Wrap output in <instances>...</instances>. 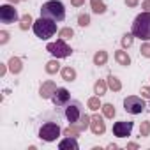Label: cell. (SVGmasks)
Masks as SVG:
<instances>
[{
	"instance_id": "cell-1",
	"label": "cell",
	"mask_w": 150,
	"mask_h": 150,
	"mask_svg": "<svg viewBox=\"0 0 150 150\" xmlns=\"http://www.w3.org/2000/svg\"><path fill=\"white\" fill-rule=\"evenodd\" d=\"M60 132H62V127H60V124H58V118H57V120H55V118H44V120H41L39 125H37V136H39L42 141H46V143L57 141L58 136H60Z\"/></svg>"
},
{
	"instance_id": "cell-2",
	"label": "cell",
	"mask_w": 150,
	"mask_h": 150,
	"mask_svg": "<svg viewBox=\"0 0 150 150\" xmlns=\"http://www.w3.org/2000/svg\"><path fill=\"white\" fill-rule=\"evenodd\" d=\"M132 35L141 41H150V13L143 11L134 18L132 23Z\"/></svg>"
},
{
	"instance_id": "cell-3",
	"label": "cell",
	"mask_w": 150,
	"mask_h": 150,
	"mask_svg": "<svg viewBox=\"0 0 150 150\" xmlns=\"http://www.w3.org/2000/svg\"><path fill=\"white\" fill-rule=\"evenodd\" d=\"M41 16L50 18L53 21H64L65 20V7L60 0H50V2L42 4L41 7Z\"/></svg>"
},
{
	"instance_id": "cell-4",
	"label": "cell",
	"mask_w": 150,
	"mask_h": 150,
	"mask_svg": "<svg viewBox=\"0 0 150 150\" xmlns=\"http://www.w3.org/2000/svg\"><path fill=\"white\" fill-rule=\"evenodd\" d=\"M32 28H34V34H35L39 39L46 41V39H50V37H53V35L57 34V21L41 16L37 21H34Z\"/></svg>"
},
{
	"instance_id": "cell-5",
	"label": "cell",
	"mask_w": 150,
	"mask_h": 150,
	"mask_svg": "<svg viewBox=\"0 0 150 150\" xmlns=\"http://www.w3.org/2000/svg\"><path fill=\"white\" fill-rule=\"evenodd\" d=\"M62 110V117L69 122V124H76L83 115H85V110H83V104L80 103V101H69L64 108H60Z\"/></svg>"
},
{
	"instance_id": "cell-6",
	"label": "cell",
	"mask_w": 150,
	"mask_h": 150,
	"mask_svg": "<svg viewBox=\"0 0 150 150\" xmlns=\"http://www.w3.org/2000/svg\"><path fill=\"white\" fill-rule=\"evenodd\" d=\"M46 51H50L55 58H65V57H71L72 55L71 46H67V42L64 39H58L55 42H50L46 46Z\"/></svg>"
},
{
	"instance_id": "cell-7",
	"label": "cell",
	"mask_w": 150,
	"mask_h": 150,
	"mask_svg": "<svg viewBox=\"0 0 150 150\" xmlns=\"http://www.w3.org/2000/svg\"><path fill=\"white\" fill-rule=\"evenodd\" d=\"M124 110L131 115H139L145 110V101L138 96H129L124 99Z\"/></svg>"
},
{
	"instance_id": "cell-8",
	"label": "cell",
	"mask_w": 150,
	"mask_h": 150,
	"mask_svg": "<svg viewBox=\"0 0 150 150\" xmlns=\"http://www.w3.org/2000/svg\"><path fill=\"white\" fill-rule=\"evenodd\" d=\"M18 11L11 6V4H4L0 6V21L4 25H11V23H16L18 21Z\"/></svg>"
},
{
	"instance_id": "cell-9",
	"label": "cell",
	"mask_w": 150,
	"mask_h": 150,
	"mask_svg": "<svg viewBox=\"0 0 150 150\" xmlns=\"http://www.w3.org/2000/svg\"><path fill=\"white\" fill-rule=\"evenodd\" d=\"M132 132V122L131 120H120L113 124V134L117 138H127Z\"/></svg>"
},
{
	"instance_id": "cell-10",
	"label": "cell",
	"mask_w": 150,
	"mask_h": 150,
	"mask_svg": "<svg viewBox=\"0 0 150 150\" xmlns=\"http://www.w3.org/2000/svg\"><path fill=\"white\" fill-rule=\"evenodd\" d=\"M51 101H53V104H55L57 108H64V106L71 101V94H69V90H67V88L58 87V88L55 90V94H53Z\"/></svg>"
},
{
	"instance_id": "cell-11",
	"label": "cell",
	"mask_w": 150,
	"mask_h": 150,
	"mask_svg": "<svg viewBox=\"0 0 150 150\" xmlns=\"http://www.w3.org/2000/svg\"><path fill=\"white\" fill-rule=\"evenodd\" d=\"M90 131H92L96 136L104 134L106 124H104V118H103L101 115H94V117H92V120H90Z\"/></svg>"
},
{
	"instance_id": "cell-12",
	"label": "cell",
	"mask_w": 150,
	"mask_h": 150,
	"mask_svg": "<svg viewBox=\"0 0 150 150\" xmlns=\"http://www.w3.org/2000/svg\"><path fill=\"white\" fill-rule=\"evenodd\" d=\"M57 88H58V87H57L53 81H44V83L41 85V88H39V96H41L42 99H51Z\"/></svg>"
},
{
	"instance_id": "cell-13",
	"label": "cell",
	"mask_w": 150,
	"mask_h": 150,
	"mask_svg": "<svg viewBox=\"0 0 150 150\" xmlns=\"http://www.w3.org/2000/svg\"><path fill=\"white\" fill-rule=\"evenodd\" d=\"M58 148H60V150H78L80 145H78L76 136H67L65 139H62V141L58 143Z\"/></svg>"
},
{
	"instance_id": "cell-14",
	"label": "cell",
	"mask_w": 150,
	"mask_h": 150,
	"mask_svg": "<svg viewBox=\"0 0 150 150\" xmlns=\"http://www.w3.org/2000/svg\"><path fill=\"white\" fill-rule=\"evenodd\" d=\"M60 74H62V80L64 81H74L76 80V71H74L71 65H65L60 69Z\"/></svg>"
},
{
	"instance_id": "cell-15",
	"label": "cell",
	"mask_w": 150,
	"mask_h": 150,
	"mask_svg": "<svg viewBox=\"0 0 150 150\" xmlns=\"http://www.w3.org/2000/svg\"><path fill=\"white\" fill-rule=\"evenodd\" d=\"M9 71L13 72V74H20L21 72V69H23V62H21V58H18V57H11V60H9Z\"/></svg>"
},
{
	"instance_id": "cell-16",
	"label": "cell",
	"mask_w": 150,
	"mask_h": 150,
	"mask_svg": "<svg viewBox=\"0 0 150 150\" xmlns=\"http://www.w3.org/2000/svg\"><path fill=\"white\" fill-rule=\"evenodd\" d=\"M115 60H117L120 65H129V64H131V57H129L127 51H124V50L115 51Z\"/></svg>"
},
{
	"instance_id": "cell-17",
	"label": "cell",
	"mask_w": 150,
	"mask_h": 150,
	"mask_svg": "<svg viewBox=\"0 0 150 150\" xmlns=\"http://www.w3.org/2000/svg\"><path fill=\"white\" fill-rule=\"evenodd\" d=\"M106 83H108V87H110L113 92H118V90L122 88V83H120V80H118L117 76H113V74H110V76H108Z\"/></svg>"
},
{
	"instance_id": "cell-18",
	"label": "cell",
	"mask_w": 150,
	"mask_h": 150,
	"mask_svg": "<svg viewBox=\"0 0 150 150\" xmlns=\"http://www.w3.org/2000/svg\"><path fill=\"white\" fill-rule=\"evenodd\" d=\"M106 88H108V83H106L104 80H97L96 85H94V92H96V96H99V97L106 94Z\"/></svg>"
},
{
	"instance_id": "cell-19",
	"label": "cell",
	"mask_w": 150,
	"mask_h": 150,
	"mask_svg": "<svg viewBox=\"0 0 150 150\" xmlns=\"http://www.w3.org/2000/svg\"><path fill=\"white\" fill-rule=\"evenodd\" d=\"M90 6H92V11L96 14H103L106 11V6H104L103 0H90Z\"/></svg>"
},
{
	"instance_id": "cell-20",
	"label": "cell",
	"mask_w": 150,
	"mask_h": 150,
	"mask_svg": "<svg viewBox=\"0 0 150 150\" xmlns=\"http://www.w3.org/2000/svg\"><path fill=\"white\" fill-rule=\"evenodd\" d=\"M108 62V53L104 51V50H101V51H97L96 55H94V64L96 65H104Z\"/></svg>"
},
{
	"instance_id": "cell-21",
	"label": "cell",
	"mask_w": 150,
	"mask_h": 150,
	"mask_svg": "<svg viewBox=\"0 0 150 150\" xmlns=\"http://www.w3.org/2000/svg\"><path fill=\"white\" fill-rule=\"evenodd\" d=\"M58 71H60L58 58H57V60H50V62L46 64V72H48V74H55V72H58Z\"/></svg>"
},
{
	"instance_id": "cell-22",
	"label": "cell",
	"mask_w": 150,
	"mask_h": 150,
	"mask_svg": "<svg viewBox=\"0 0 150 150\" xmlns=\"http://www.w3.org/2000/svg\"><path fill=\"white\" fill-rule=\"evenodd\" d=\"M87 106H88L92 111H97L99 108H103V104H101V101H99V96H96V97H90V99L87 101Z\"/></svg>"
},
{
	"instance_id": "cell-23",
	"label": "cell",
	"mask_w": 150,
	"mask_h": 150,
	"mask_svg": "<svg viewBox=\"0 0 150 150\" xmlns=\"http://www.w3.org/2000/svg\"><path fill=\"white\" fill-rule=\"evenodd\" d=\"M101 110H103V113H104V117H106V118H113V117H115V113H117V111H115V106H113V104H110V103L103 104V108H101Z\"/></svg>"
},
{
	"instance_id": "cell-24",
	"label": "cell",
	"mask_w": 150,
	"mask_h": 150,
	"mask_svg": "<svg viewBox=\"0 0 150 150\" xmlns=\"http://www.w3.org/2000/svg\"><path fill=\"white\" fill-rule=\"evenodd\" d=\"M32 25H34V20H32L30 14H25L21 18V21H20V28L21 30H28V27H32Z\"/></svg>"
},
{
	"instance_id": "cell-25",
	"label": "cell",
	"mask_w": 150,
	"mask_h": 150,
	"mask_svg": "<svg viewBox=\"0 0 150 150\" xmlns=\"http://www.w3.org/2000/svg\"><path fill=\"white\" fill-rule=\"evenodd\" d=\"M72 35H74V30H72V28H69V27H65V28L58 30V37H60V39H64V41L71 39Z\"/></svg>"
},
{
	"instance_id": "cell-26",
	"label": "cell",
	"mask_w": 150,
	"mask_h": 150,
	"mask_svg": "<svg viewBox=\"0 0 150 150\" xmlns=\"http://www.w3.org/2000/svg\"><path fill=\"white\" fill-rule=\"evenodd\" d=\"M139 136H150V120L141 122V125H139Z\"/></svg>"
},
{
	"instance_id": "cell-27",
	"label": "cell",
	"mask_w": 150,
	"mask_h": 150,
	"mask_svg": "<svg viewBox=\"0 0 150 150\" xmlns=\"http://www.w3.org/2000/svg\"><path fill=\"white\" fill-rule=\"evenodd\" d=\"M132 41H134V35H132V34H125V35L122 37V46H124V48H131V46H132Z\"/></svg>"
},
{
	"instance_id": "cell-28",
	"label": "cell",
	"mask_w": 150,
	"mask_h": 150,
	"mask_svg": "<svg viewBox=\"0 0 150 150\" xmlns=\"http://www.w3.org/2000/svg\"><path fill=\"white\" fill-rule=\"evenodd\" d=\"M78 25L80 27H88L90 25V16L88 14H80L78 16Z\"/></svg>"
},
{
	"instance_id": "cell-29",
	"label": "cell",
	"mask_w": 150,
	"mask_h": 150,
	"mask_svg": "<svg viewBox=\"0 0 150 150\" xmlns=\"http://www.w3.org/2000/svg\"><path fill=\"white\" fill-rule=\"evenodd\" d=\"M139 53H141L143 57H146V58H150V44H148V42H145V44H141V48H139Z\"/></svg>"
},
{
	"instance_id": "cell-30",
	"label": "cell",
	"mask_w": 150,
	"mask_h": 150,
	"mask_svg": "<svg viewBox=\"0 0 150 150\" xmlns=\"http://www.w3.org/2000/svg\"><path fill=\"white\" fill-rule=\"evenodd\" d=\"M139 94H141V96H143L145 99H150V87H141Z\"/></svg>"
},
{
	"instance_id": "cell-31",
	"label": "cell",
	"mask_w": 150,
	"mask_h": 150,
	"mask_svg": "<svg viewBox=\"0 0 150 150\" xmlns=\"http://www.w3.org/2000/svg\"><path fill=\"white\" fill-rule=\"evenodd\" d=\"M9 41V34L6 32V30H2V32H0V42H2V44H6Z\"/></svg>"
},
{
	"instance_id": "cell-32",
	"label": "cell",
	"mask_w": 150,
	"mask_h": 150,
	"mask_svg": "<svg viewBox=\"0 0 150 150\" xmlns=\"http://www.w3.org/2000/svg\"><path fill=\"white\" fill-rule=\"evenodd\" d=\"M141 9L146 11V13H150V0H145V2L141 4Z\"/></svg>"
},
{
	"instance_id": "cell-33",
	"label": "cell",
	"mask_w": 150,
	"mask_h": 150,
	"mask_svg": "<svg viewBox=\"0 0 150 150\" xmlns=\"http://www.w3.org/2000/svg\"><path fill=\"white\" fill-rule=\"evenodd\" d=\"M71 4H72L74 7H81V6L85 4V0H71Z\"/></svg>"
},
{
	"instance_id": "cell-34",
	"label": "cell",
	"mask_w": 150,
	"mask_h": 150,
	"mask_svg": "<svg viewBox=\"0 0 150 150\" xmlns=\"http://www.w3.org/2000/svg\"><path fill=\"white\" fill-rule=\"evenodd\" d=\"M125 4H127L129 7H136V6H138V0H125Z\"/></svg>"
},
{
	"instance_id": "cell-35",
	"label": "cell",
	"mask_w": 150,
	"mask_h": 150,
	"mask_svg": "<svg viewBox=\"0 0 150 150\" xmlns=\"http://www.w3.org/2000/svg\"><path fill=\"white\" fill-rule=\"evenodd\" d=\"M6 71H7L6 64H0V74H2V76H4V74H6Z\"/></svg>"
},
{
	"instance_id": "cell-36",
	"label": "cell",
	"mask_w": 150,
	"mask_h": 150,
	"mask_svg": "<svg viewBox=\"0 0 150 150\" xmlns=\"http://www.w3.org/2000/svg\"><path fill=\"white\" fill-rule=\"evenodd\" d=\"M127 146H129V148H138V145H136V143H129Z\"/></svg>"
},
{
	"instance_id": "cell-37",
	"label": "cell",
	"mask_w": 150,
	"mask_h": 150,
	"mask_svg": "<svg viewBox=\"0 0 150 150\" xmlns=\"http://www.w3.org/2000/svg\"><path fill=\"white\" fill-rule=\"evenodd\" d=\"M7 2H11V4H16V2H21V0H7Z\"/></svg>"
}]
</instances>
